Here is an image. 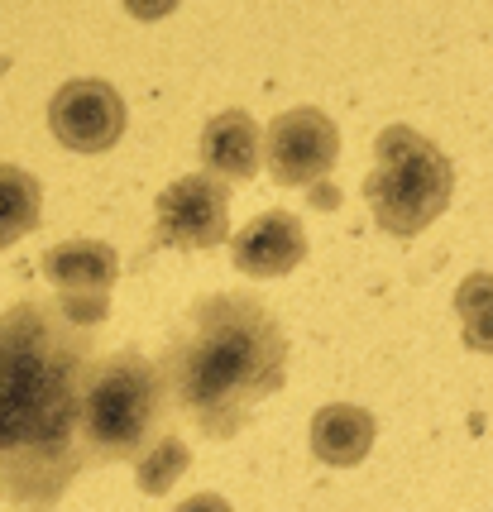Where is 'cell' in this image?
I'll list each match as a JSON object with an SVG mask.
<instances>
[{"instance_id": "15", "label": "cell", "mask_w": 493, "mask_h": 512, "mask_svg": "<svg viewBox=\"0 0 493 512\" xmlns=\"http://www.w3.org/2000/svg\"><path fill=\"white\" fill-rule=\"evenodd\" d=\"M173 512H235V508L225 503L221 493H197V498H187V503H178Z\"/></svg>"}, {"instance_id": "1", "label": "cell", "mask_w": 493, "mask_h": 512, "mask_svg": "<svg viewBox=\"0 0 493 512\" xmlns=\"http://www.w3.org/2000/svg\"><path fill=\"white\" fill-rule=\"evenodd\" d=\"M96 331L58 302L0 312V498L53 508L82 474V402L96 374Z\"/></svg>"}, {"instance_id": "13", "label": "cell", "mask_w": 493, "mask_h": 512, "mask_svg": "<svg viewBox=\"0 0 493 512\" xmlns=\"http://www.w3.org/2000/svg\"><path fill=\"white\" fill-rule=\"evenodd\" d=\"M455 321H460V335L465 345L479 350V355H493V273H470L460 278L455 288Z\"/></svg>"}, {"instance_id": "4", "label": "cell", "mask_w": 493, "mask_h": 512, "mask_svg": "<svg viewBox=\"0 0 493 512\" xmlns=\"http://www.w3.org/2000/svg\"><path fill=\"white\" fill-rule=\"evenodd\" d=\"M455 197V168L450 158L417 134L412 125H388L374 139V173L364 178V201L374 211L383 235L412 240L446 216Z\"/></svg>"}, {"instance_id": "3", "label": "cell", "mask_w": 493, "mask_h": 512, "mask_svg": "<svg viewBox=\"0 0 493 512\" xmlns=\"http://www.w3.org/2000/svg\"><path fill=\"white\" fill-rule=\"evenodd\" d=\"M168 412V383L154 359L139 350H115L96 364L82 402V450L87 465L144 460L158 446V422Z\"/></svg>"}, {"instance_id": "7", "label": "cell", "mask_w": 493, "mask_h": 512, "mask_svg": "<svg viewBox=\"0 0 493 512\" xmlns=\"http://www.w3.org/2000/svg\"><path fill=\"white\" fill-rule=\"evenodd\" d=\"M39 268L58 292V307L72 321L101 331V321L111 316V288L120 278V254L106 240H63V245L48 249Z\"/></svg>"}, {"instance_id": "2", "label": "cell", "mask_w": 493, "mask_h": 512, "mask_svg": "<svg viewBox=\"0 0 493 512\" xmlns=\"http://www.w3.org/2000/svg\"><path fill=\"white\" fill-rule=\"evenodd\" d=\"M168 398L211 441H230L249 412L288 383V335L254 292L197 297L158 359Z\"/></svg>"}, {"instance_id": "10", "label": "cell", "mask_w": 493, "mask_h": 512, "mask_svg": "<svg viewBox=\"0 0 493 512\" xmlns=\"http://www.w3.org/2000/svg\"><path fill=\"white\" fill-rule=\"evenodd\" d=\"M374 436H379V422L369 407H355V402H326L312 417V455L331 469H355L369 460L374 450Z\"/></svg>"}, {"instance_id": "11", "label": "cell", "mask_w": 493, "mask_h": 512, "mask_svg": "<svg viewBox=\"0 0 493 512\" xmlns=\"http://www.w3.org/2000/svg\"><path fill=\"white\" fill-rule=\"evenodd\" d=\"M202 163L211 178L221 182H249L264 163V134L245 111H221L202 130Z\"/></svg>"}, {"instance_id": "9", "label": "cell", "mask_w": 493, "mask_h": 512, "mask_svg": "<svg viewBox=\"0 0 493 512\" xmlns=\"http://www.w3.org/2000/svg\"><path fill=\"white\" fill-rule=\"evenodd\" d=\"M230 259L245 278H288L307 259V230L292 211H264L230 240Z\"/></svg>"}, {"instance_id": "6", "label": "cell", "mask_w": 493, "mask_h": 512, "mask_svg": "<svg viewBox=\"0 0 493 512\" xmlns=\"http://www.w3.org/2000/svg\"><path fill=\"white\" fill-rule=\"evenodd\" d=\"M340 158V130L336 120L316 106H292V111L273 115L269 134H264V163L278 187H326L331 168Z\"/></svg>"}, {"instance_id": "14", "label": "cell", "mask_w": 493, "mask_h": 512, "mask_svg": "<svg viewBox=\"0 0 493 512\" xmlns=\"http://www.w3.org/2000/svg\"><path fill=\"white\" fill-rule=\"evenodd\" d=\"M187 465H192V450H187V441H182V436H173V431H163V436H158V446L135 465V479H139V489H144V493L163 498V493H168L182 474H187Z\"/></svg>"}, {"instance_id": "5", "label": "cell", "mask_w": 493, "mask_h": 512, "mask_svg": "<svg viewBox=\"0 0 493 512\" xmlns=\"http://www.w3.org/2000/svg\"><path fill=\"white\" fill-rule=\"evenodd\" d=\"M230 240V192L211 173L168 182L154 201V249H216Z\"/></svg>"}, {"instance_id": "12", "label": "cell", "mask_w": 493, "mask_h": 512, "mask_svg": "<svg viewBox=\"0 0 493 512\" xmlns=\"http://www.w3.org/2000/svg\"><path fill=\"white\" fill-rule=\"evenodd\" d=\"M44 216V187L34 173L0 163V249L20 245Z\"/></svg>"}, {"instance_id": "8", "label": "cell", "mask_w": 493, "mask_h": 512, "mask_svg": "<svg viewBox=\"0 0 493 512\" xmlns=\"http://www.w3.org/2000/svg\"><path fill=\"white\" fill-rule=\"evenodd\" d=\"M48 130L72 154H106L125 134V101L101 77H72L48 101Z\"/></svg>"}]
</instances>
